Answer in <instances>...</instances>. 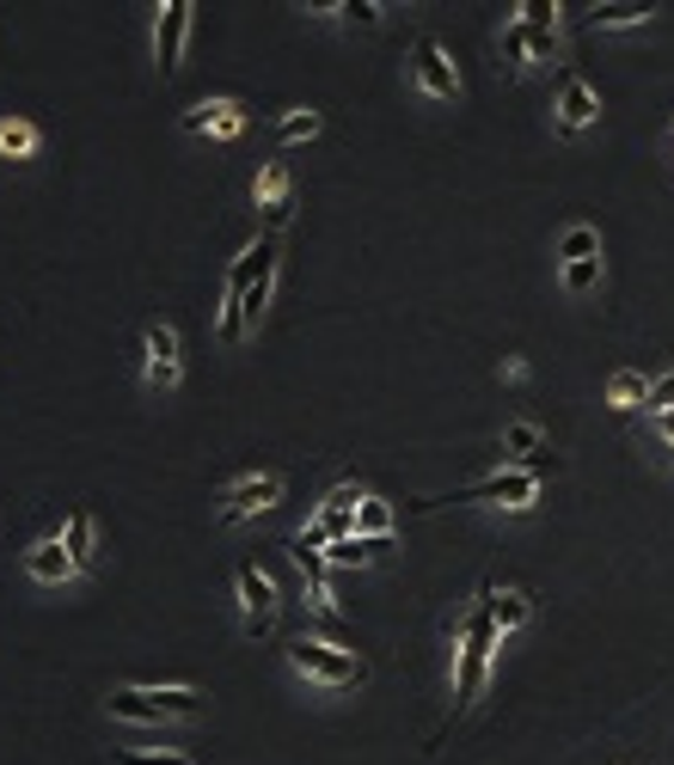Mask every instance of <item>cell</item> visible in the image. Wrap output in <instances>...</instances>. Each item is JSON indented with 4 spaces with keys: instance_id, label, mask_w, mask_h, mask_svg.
<instances>
[{
    "instance_id": "cell-1",
    "label": "cell",
    "mask_w": 674,
    "mask_h": 765,
    "mask_svg": "<svg viewBox=\"0 0 674 765\" xmlns=\"http://www.w3.org/2000/svg\"><path fill=\"white\" fill-rule=\"evenodd\" d=\"M490 600H497V588H478V607L466 612L460 625V668H454V716L473 711L478 687H485V673H490V649H497V612H490Z\"/></svg>"
},
{
    "instance_id": "cell-2",
    "label": "cell",
    "mask_w": 674,
    "mask_h": 765,
    "mask_svg": "<svg viewBox=\"0 0 674 765\" xmlns=\"http://www.w3.org/2000/svg\"><path fill=\"white\" fill-rule=\"evenodd\" d=\"M289 668L307 673V680H319V687H362V680H369V661L338 649V643H319V637H294Z\"/></svg>"
},
{
    "instance_id": "cell-3",
    "label": "cell",
    "mask_w": 674,
    "mask_h": 765,
    "mask_svg": "<svg viewBox=\"0 0 674 765\" xmlns=\"http://www.w3.org/2000/svg\"><path fill=\"white\" fill-rule=\"evenodd\" d=\"M533 496H540L533 465H509V472H490V478H478V484H466V490H448V496L417 502V509H448V502H502V509H533Z\"/></svg>"
},
{
    "instance_id": "cell-4",
    "label": "cell",
    "mask_w": 674,
    "mask_h": 765,
    "mask_svg": "<svg viewBox=\"0 0 674 765\" xmlns=\"http://www.w3.org/2000/svg\"><path fill=\"white\" fill-rule=\"evenodd\" d=\"M234 588H239V607H246V631H251V637H265L270 625H277V581H270L258 564H246Z\"/></svg>"
},
{
    "instance_id": "cell-5",
    "label": "cell",
    "mask_w": 674,
    "mask_h": 765,
    "mask_svg": "<svg viewBox=\"0 0 674 765\" xmlns=\"http://www.w3.org/2000/svg\"><path fill=\"white\" fill-rule=\"evenodd\" d=\"M411 74H417V86H424L429 98H460V74H454V62L442 55L436 38H417V50H411Z\"/></svg>"
},
{
    "instance_id": "cell-6",
    "label": "cell",
    "mask_w": 674,
    "mask_h": 765,
    "mask_svg": "<svg viewBox=\"0 0 674 765\" xmlns=\"http://www.w3.org/2000/svg\"><path fill=\"white\" fill-rule=\"evenodd\" d=\"M282 502V478L265 472V478H239L234 490L221 496V521H246V515H265Z\"/></svg>"
},
{
    "instance_id": "cell-7",
    "label": "cell",
    "mask_w": 674,
    "mask_h": 765,
    "mask_svg": "<svg viewBox=\"0 0 674 765\" xmlns=\"http://www.w3.org/2000/svg\"><path fill=\"white\" fill-rule=\"evenodd\" d=\"M239 129H246V105L239 98H209V105L185 111V135H221V142H234Z\"/></svg>"
},
{
    "instance_id": "cell-8",
    "label": "cell",
    "mask_w": 674,
    "mask_h": 765,
    "mask_svg": "<svg viewBox=\"0 0 674 765\" xmlns=\"http://www.w3.org/2000/svg\"><path fill=\"white\" fill-rule=\"evenodd\" d=\"M147 386L154 392H173L178 386V331L173 325H147Z\"/></svg>"
},
{
    "instance_id": "cell-9",
    "label": "cell",
    "mask_w": 674,
    "mask_h": 765,
    "mask_svg": "<svg viewBox=\"0 0 674 765\" xmlns=\"http://www.w3.org/2000/svg\"><path fill=\"white\" fill-rule=\"evenodd\" d=\"M185 43H190V0H166L159 7V74H173L185 62Z\"/></svg>"
},
{
    "instance_id": "cell-10",
    "label": "cell",
    "mask_w": 674,
    "mask_h": 765,
    "mask_svg": "<svg viewBox=\"0 0 674 765\" xmlns=\"http://www.w3.org/2000/svg\"><path fill=\"white\" fill-rule=\"evenodd\" d=\"M595 117H601V93L589 86V80H577V74H570L564 86H558V129H570V135H577V129H589Z\"/></svg>"
},
{
    "instance_id": "cell-11",
    "label": "cell",
    "mask_w": 674,
    "mask_h": 765,
    "mask_svg": "<svg viewBox=\"0 0 674 765\" xmlns=\"http://www.w3.org/2000/svg\"><path fill=\"white\" fill-rule=\"evenodd\" d=\"M356 509H362V490H356V484H338V490L325 496V509H319L313 527L325 533L331 545H338V539H356Z\"/></svg>"
},
{
    "instance_id": "cell-12",
    "label": "cell",
    "mask_w": 674,
    "mask_h": 765,
    "mask_svg": "<svg viewBox=\"0 0 674 765\" xmlns=\"http://www.w3.org/2000/svg\"><path fill=\"white\" fill-rule=\"evenodd\" d=\"M105 711L117 716V723H135V729H159V723H173V716L159 711V704L147 699L142 687H117V692L105 699Z\"/></svg>"
},
{
    "instance_id": "cell-13",
    "label": "cell",
    "mask_w": 674,
    "mask_h": 765,
    "mask_svg": "<svg viewBox=\"0 0 674 765\" xmlns=\"http://www.w3.org/2000/svg\"><path fill=\"white\" fill-rule=\"evenodd\" d=\"M251 197H258V209L270 214V227L289 221V166H282V159H270L265 172H258V185H251Z\"/></svg>"
},
{
    "instance_id": "cell-14",
    "label": "cell",
    "mask_w": 674,
    "mask_h": 765,
    "mask_svg": "<svg viewBox=\"0 0 674 765\" xmlns=\"http://www.w3.org/2000/svg\"><path fill=\"white\" fill-rule=\"evenodd\" d=\"M25 569H31V581H68V576H80L62 539H38V545L25 552Z\"/></svg>"
},
{
    "instance_id": "cell-15",
    "label": "cell",
    "mask_w": 674,
    "mask_h": 765,
    "mask_svg": "<svg viewBox=\"0 0 674 765\" xmlns=\"http://www.w3.org/2000/svg\"><path fill=\"white\" fill-rule=\"evenodd\" d=\"M62 545H68V557H74V569H93V557H98V527H93V515H86V509H74V515H68Z\"/></svg>"
},
{
    "instance_id": "cell-16",
    "label": "cell",
    "mask_w": 674,
    "mask_h": 765,
    "mask_svg": "<svg viewBox=\"0 0 674 765\" xmlns=\"http://www.w3.org/2000/svg\"><path fill=\"white\" fill-rule=\"evenodd\" d=\"M38 154V129L25 117H0V159H31Z\"/></svg>"
},
{
    "instance_id": "cell-17",
    "label": "cell",
    "mask_w": 674,
    "mask_h": 765,
    "mask_svg": "<svg viewBox=\"0 0 674 765\" xmlns=\"http://www.w3.org/2000/svg\"><path fill=\"white\" fill-rule=\"evenodd\" d=\"M644 19H650V7L608 0V7H595V13H589V25H595V31H625V25H644Z\"/></svg>"
},
{
    "instance_id": "cell-18",
    "label": "cell",
    "mask_w": 674,
    "mask_h": 765,
    "mask_svg": "<svg viewBox=\"0 0 674 765\" xmlns=\"http://www.w3.org/2000/svg\"><path fill=\"white\" fill-rule=\"evenodd\" d=\"M601 251V233L595 227H564V239H558V258H564V264H589V258H595Z\"/></svg>"
},
{
    "instance_id": "cell-19",
    "label": "cell",
    "mask_w": 674,
    "mask_h": 765,
    "mask_svg": "<svg viewBox=\"0 0 674 765\" xmlns=\"http://www.w3.org/2000/svg\"><path fill=\"white\" fill-rule=\"evenodd\" d=\"M356 533H362V539H386V533H393V502L362 496V509H356Z\"/></svg>"
},
{
    "instance_id": "cell-20",
    "label": "cell",
    "mask_w": 674,
    "mask_h": 765,
    "mask_svg": "<svg viewBox=\"0 0 674 765\" xmlns=\"http://www.w3.org/2000/svg\"><path fill=\"white\" fill-rule=\"evenodd\" d=\"M490 612H497V631H516V625H528L533 600L521 588H509V594H497V600H490Z\"/></svg>"
},
{
    "instance_id": "cell-21",
    "label": "cell",
    "mask_w": 674,
    "mask_h": 765,
    "mask_svg": "<svg viewBox=\"0 0 674 765\" xmlns=\"http://www.w3.org/2000/svg\"><path fill=\"white\" fill-rule=\"evenodd\" d=\"M613 405H620V410L650 405V380H644V374H632V368H620V374H613Z\"/></svg>"
},
{
    "instance_id": "cell-22",
    "label": "cell",
    "mask_w": 674,
    "mask_h": 765,
    "mask_svg": "<svg viewBox=\"0 0 674 765\" xmlns=\"http://www.w3.org/2000/svg\"><path fill=\"white\" fill-rule=\"evenodd\" d=\"M374 552H386V539H362V533H356V539H338V545H331V564H369Z\"/></svg>"
},
{
    "instance_id": "cell-23",
    "label": "cell",
    "mask_w": 674,
    "mask_h": 765,
    "mask_svg": "<svg viewBox=\"0 0 674 765\" xmlns=\"http://www.w3.org/2000/svg\"><path fill=\"white\" fill-rule=\"evenodd\" d=\"M502 55H509V67H533L528 62V25H521V19H502Z\"/></svg>"
},
{
    "instance_id": "cell-24",
    "label": "cell",
    "mask_w": 674,
    "mask_h": 765,
    "mask_svg": "<svg viewBox=\"0 0 674 765\" xmlns=\"http://www.w3.org/2000/svg\"><path fill=\"white\" fill-rule=\"evenodd\" d=\"M277 135H282V142H313V135H319V111H289V117L277 123Z\"/></svg>"
},
{
    "instance_id": "cell-25",
    "label": "cell",
    "mask_w": 674,
    "mask_h": 765,
    "mask_svg": "<svg viewBox=\"0 0 674 765\" xmlns=\"http://www.w3.org/2000/svg\"><path fill=\"white\" fill-rule=\"evenodd\" d=\"M516 13H521V25H528V31H558V7H552V0H521Z\"/></svg>"
},
{
    "instance_id": "cell-26",
    "label": "cell",
    "mask_w": 674,
    "mask_h": 765,
    "mask_svg": "<svg viewBox=\"0 0 674 765\" xmlns=\"http://www.w3.org/2000/svg\"><path fill=\"white\" fill-rule=\"evenodd\" d=\"M601 282V258H589V264H564V289L570 294H589Z\"/></svg>"
},
{
    "instance_id": "cell-27",
    "label": "cell",
    "mask_w": 674,
    "mask_h": 765,
    "mask_svg": "<svg viewBox=\"0 0 674 765\" xmlns=\"http://www.w3.org/2000/svg\"><path fill=\"white\" fill-rule=\"evenodd\" d=\"M502 448H509V453H533V448H540V429H533V422H509V429H502Z\"/></svg>"
},
{
    "instance_id": "cell-28",
    "label": "cell",
    "mask_w": 674,
    "mask_h": 765,
    "mask_svg": "<svg viewBox=\"0 0 674 765\" xmlns=\"http://www.w3.org/2000/svg\"><path fill=\"white\" fill-rule=\"evenodd\" d=\"M662 410H674V368L662 380H650V417H662Z\"/></svg>"
},
{
    "instance_id": "cell-29",
    "label": "cell",
    "mask_w": 674,
    "mask_h": 765,
    "mask_svg": "<svg viewBox=\"0 0 674 765\" xmlns=\"http://www.w3.org/2000/svg\"><path fill=\"white\" fill-rule=\"evenodd\" d=\"M558 55V31H528V62H552Z\"/></svg>"
},
{
    "instance_id": "cell-30",
    "label": "cell",
    "mask_w": 674,
    "mask_h": 765,
    "mask_svg": "<svg viewBox=\"0 0 674 765\" xmlns=\"http://www.w3.org/2000/svg\"><path fill=\"white\" fill-rule=\"evenodd\" d=\"M123 765H197L190 753H123Z\"/></svg>"
},
{
    "instance_id": "cell-31",
    "label": "cell",
    "mask_w": 674,
    "mask_h": 765,
    "mask_svg": "<svg viewBox=\"0 0 674 765\" xmlns=\"http://www.w3.org/2000/svg\"><path fill=\"white\" fill-rule=\"evenodd\" d=\"M338 13H350L356 25H381V7H374V0H344Z\"/></svg>"
},
{
    "instance_id": "cell-32",
    "label": "cell",
    "mask_w": 674,
    "mask_h": 765,
    "mask_svg": "<svg viewBox=\"0 0 674 765\" xmlns=\"http://www.w3.org/2000/svg\"><path fill=\"white\" fill-rule=\"evenodd\" d=\"M656 436H662V441H668V448H674V410H662V417H656Z\"/></svg>"
}]
</instances>
